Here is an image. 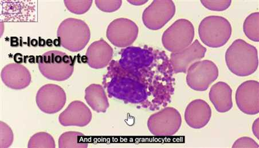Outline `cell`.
Segmentation results:
<instances>
[{
  "label": "cell",
  "instance_id": "e0dca14e",
  "mask_svg": "<svg viewBox=\"0 0 259 148\" xmlns=\"http://www.w3.org/2000/svg\"><path fill=\"white\" fill-rule=\"evenodd\" d=\"M209 99L219 113L228 112L233 107L232 90L226 82H219L211 87Z\"/></svg>",
  "mask_w": 259,
  "mask_h": 148
},
{
  "label": "cell",
  "instance_id": "484cf974",
  "mask_svg": "<svg viewBox=\"0 0 259 148\" xmlns=\"http://www.w3.org/2000/svg\"><path fill=\"white\" fill-rule=\"evenodd\" d=\"M232 147H255L258 148V143L251 137H241L234 142Z\"/></svg>",
  "mask_w": 259,
  "mask_h": 148
},
{
  "label": "cell",
  "instance_id": "2e32d148",
  "mask_svg": "<svg viewBox=\"0 0 259 148\" xmlns=\"http://www.w3.org/2000/svg\"><path fill=\"white\" fill-rule=\"evenodd\" d=\"M113 56V48L103 39L93 43L85 54L89 66L94 69L107 67L110 63Z\"/></svg>",
  "mask_w": 259,
  "mask_h": 148
},
{
  "label": "cell",
  "instance_id": "8fae6325",
  "mask_svg": "<svg viewBox=\"0 0 259 148\" xmlns=\"http://www.w3.org/2000/svg\"><path fill=\"white\" fill-rule=\"evenodd\" d=\"M236 102L240 111L245 115H255L259 113V83L247 81L241 84L236 93Z\"/></svg>",
  "mask_w": 259,
  "mask_h": 148
},
{
  "label": "cell",
  "instance_id": "52a82bcc",
  "mask_svg": "<svg viewBox=\"0 0 259 148\" xmlns=\"http://www.w3.org/2000/svg\"><path fill=\"white\" fill-rule=\"evenodd\" d=\"M219 73L218 67L212 61L200 60L188 68L187 83L194 90L204 91L218 79Z\"/></svg>",
  "mask_w": 259,
  "mask_h": 148
},
{
  "label": "cell",
  "instance_id": "4316f807",
  "mask_svg": "<svg viewBox=\"0 0 259 148\" xmlns=\"http://www.w3.org/2000/svg\"><path fill=\"white\" fill-rule=\"evenodd\" d=\"M258 123H259V119L257 118L255 121H254V123L252 125V132L258 140L259 139V132H258Z\"/></svg>",
  "mask_w": 259,
  "mask_h": 148
},
{
  "label": "cell",
  "instance_id": "9c48e42d",
  "mask_svg": "<svg viewBox=\"0 0 259 148\" xmlns=\"http://www.w3.org/2000/svg\"><path fill=\"white\" fill-rule=\"evenodd\" d=\"M176 11L174 2L154 1L145 9L142 21L149 29H160L174 17Z\"/></svg>",
  "mask_w": 259,
  "mask_h": 148
},
{
  "label": "cell",
  "instance_id": "603a6c76",
  "mask_svg": "<svg viewBox=\"0 0 259 148\" xmlns=\"http://www.w3.org/2000/svg\"><path fill=\"white\" fill-rule=\"evenodd\" d=\"M0 128H1L0 147L2 148L9 147L12 145L13 141H14V133L10 126L4 122L1 121L0 123Z\"/></svg>",
  "mask_w": 259,
  "mask_h": 148
},
{
  "label": "cell",
  "instance_id": "44dd1931",
  "mask_svg": "<svg viewBox=\"0 0 259 148\" xmlns=\"http://www.w3.org/2000/svg\"><path fill=\"white\" fill-rule=\"evenodd\" d=\"M28 147L54 148L56 147V144L54 139L51 134L46 132H38L30 138Z\"/></svg>",
  "mask_w": 259,
  "mask_h": 148
},
{
  "label": "cell",
  "instance_id": "cb8c5ba5",
  "mask_svg": "<svg viewBox=\"0 0 259 148\" xmlns=\"http://www.w3.org/2000/svg\"><path fill=\"white\" fill-rule=\"evenodd\" d=\"M203 6L213 11L222 12L226 11L231 5L232 2L228 1H201Z\"/></svg>",
  "mask_w": 259,
  "mask_h": 148
},
{
  "label": "cell",
  "instance_id": "d6986e66",
  "mask_svg": "<svg viewBox=\"0 0 259 148\" xmlns=\"http://www.w3.org/2000/svg\"><path fill=\"white\" fill-rule=\"evenodd\" d=\"M88 146L84 135L80 132H65L59 138V147L60 148L88 147Z\"/></svg>",
  "mask_w": 259,
  "mask_h": 148
},
{
  "label": "cell",
  "instance_id": "ffe728a7",
  "mask_svg": "<svg viewBox=\"0 0 259 148\" xmlns=\"http://www.w3.org/2000/svg\"><path fill=\"white\" fill-rule=\"evenodd\" d=\"M259 13L254 12L245 19L243 25L244 32L250 40L259 42Z\"/></svg>",
  "mask_w": 259,
  "mask_h": 148
},
{
  "label": "cell",
  "instance_id": "ac0fdd59",
  "mask_svg": "<svg viewBox=\"0 0 259 148\" xmlns=\"http://www.w3.org/2000/svg\"><path fill=\"white\" fill-rule=\"evenodd\" d=\"M85 99L90 107L98 113H105L109 107L105 91L100 85L89 86L85 90Z\"/></svg>",
  "mask_w": 259,
  "mask_h": 148
},
{
  "label": "cell",
  "instance_id": "d4e9b609",
  "mask_svg": "<svg viewBox=\"0 0 259 148\" xmlns=\"http://www.w3.org/2000/svg\"><path fill=\"white\" fill-rule=\"evenodd\" d=\"M97 7L101 11L113 12L119 10L122 4V1H96Z\"/></svg>",
  "mask_w": 259,
  "mask_h": 148
},
{
  "label": "cell",
  "instance_id": "4fadbf2b",
  "mask_svg": "<svg viewBox=\"0 0 259 148\" xmlns=\"http://www.w3.org/2000/svg\"><path fill=\"white\" fill-rule=\"evenodd\" d=\"M92 113L83 102H72L59 117L60 124L64 126H83L89 125L92 120Z\"/></svg>",
  "mask_w": 259,
  "mask_h": 148
},
{
  "label": "cell",
  "instance_id": "3957f363",
  "mask_svg": "<svg viewBox=\"0 0 259 148\" xmlns=\"http://www.w3.org/2000/svg\"><path fill=\"white\" fill-rule=\"evenodd\" d=\"M57 36L60 45L71 52H79L88 45L91 38L90 28L84 21L68 18L59 26Z\"/></svg>",
  "mask_w": 259,
  "mask_h": 148
},
{
  "label": "cell",
  "instance_id": "277c9868",
  "mask_svg": "<svg viewBox=\"0 0 259 148\" xmlns=\"http://www.w3.org/2000/svg\"><path fill=\"white\" fill-rule=\"evenodd\" d=\"M231 24L225 17L209 16L203 19L198 27V34L204 45L220 48L227 44L232 34Z\"/></svg>",
  "mask_w": 259,
  "mask_h": 148
},
{
  "label": "cell",
  "instance_id": "7c38bea8",
  "mask_svg": "<svg viewBox=\"0 0 259 148\" xmlns=\"http://www.w3.org/2000/svg\"><path fill=\"white\" fill-rule=\"evenodd\" d=\"M206 52V48L196 39L184 50L171 53L170 59L174 71L176 73H187L193 64L205 57Z\"/></svg>",
  "mask_w": 259,
  "mask_h": 148
},
{
  "label": "cell",
  "instance_id": "6da1fadb",
  "mask_svg": "<svg viewBox=\"0 0 259 148\" xmlns=\"http://www.w3.org/2000/svg\"><path fill=\"white\" fill-rule=\"evenodd\" d=\"M226 62L229 69L235 75L251 76L258 67L256 48L243 39H237L226 51Z\"/></svg>",
  "mask_w": 259,
  "mask_h": 148
},
{
  "label": "cell",
  "instance_id": "7402d4cb",
  "mask_svg": "<svg viewBox=\"0 0 259 148\" xmlns=\"http://www.w3.org/2000/svg\"><path fill=\"white\" fill-rule=\"evenodd\" d=\"M93 1H64L65 6L73 14L82 15L89 11Z\"/></svg>",
  "mask_w": 259,
  "mask_h": 148
},
{
  "label": "cell",
  "instance_id": "5bb4252c",
  "mask_svg": "<svg viewBox=\"0 0 259 148\" xmlns=\"http://www.w3.org/2000/svg\"><path fill=\"white\" fill-rule=\"evenodd\" d=\"M1 77L8 88L14 90L27 88L32 80L31 74L27 68L14 63L8 64L3 68Z\"/></svg>",
  "mask_w": 259,
  "mask_h": 148
},
{
  "label": "cell",
  "instance_id": "7a4b0ae2",
  "mask_svg": "<svg viewBox=\"0 0 259 148\" xmlns=\"http://www.w3.org/2000/svg\"><path fill=\"white\" fill-rule=\"evenodd\" d=\"M37 62L42 75L50 80H67L74 71V60L62 51L47 52L37 57Z\"/></svg>",
  "mask_w": 259,
  "mask_h": 148
},
{
  "label": "cell",
  "instance_id": "5b68a950",
  "mask_svg": "<svg viewBox=\"0 0 259 148\" xmlns=\"http://www.w3.org/2000/svg\"><path fill=\"white\" fill-rule=\"evenodd\" d=\"M194 34V27L191 21L179 19L164 32L162 37V45L168 51L176 53L192 44Z\"/></svg>",
  "mask_w": 259,
  "mask_h": 148
},
{
  "label": "cell",
  "instance_id": "83f0119b",
  "mask_svg": "<svg viewBox=\"0 0 259 148\" xmlns=\"http://www.w3.org/2000/svg\"><path fill=\"white\" fill-rule=\"evenodd\" d=\"M128 2L133 6H140L148 3V1H128Z\"/></svg>",
  "mask_w": 259,
  "mask_h": 148
},
{
  "label": "cell",
  "instance_id": "ba28073f",
  "mask_svg": "<svg viewBox=\"0 0 259 148\" xmlns=\"http://www.w3.org/2000/svg\"><path fill=\"white\" fill-rule=\"evenodd\" d=\"M139 33L137 25L131 20L116 19L108 26L106 36L112 44L119 48L127 47L136 41Z\"/></svg>",
  "mask_w": 259,
  "mask_h": 148
},
{
  "label": "cell",
  "instance_id": "9a60e30c",
  "mask_svg": "<svg viewBox=\"0 0 259 148\" xmlns=\"http://www.w3.org/2000/svg\"><path fill=\"white\" fill-rule=\"evenodd\" d=\"M211 110L209 104L204 100L198 99L190 103L185 112V120L190 127L202 129L209 123Z\"/></svg>",
  "mask_w": 259,
  "mask_h": 148
},
{
  "label": "cell",
  "instance_id": "30bf717a",
  "mask_svg": "<svg viewBox=\"0 0 259 148\" xmlns=\"http://www.w3.org/2000/svg\"><path fill=\"white\" fill-rule=\"evenodd\" d=\"M66 94L59 85L42 86L36 94V102L40 110L46 114H55L61 110L66 104Z\"/></svg>",
  "mask_w": 259,
  "mask_h": 148
},
{
  "label": "cell",
  "instance_id": "8992f818",
  "mask_svg": "<svg viewBox=\"0 0 259 148\" xmlns=\"http://www.w3.org/2000/svg\"><path fill=\"white\" fill-rule=\"evenodd\" d=\"M182 124L180 112L174 107H166L151 116L148 126L151 133L156 136H171L178 132Z\"/></svg>",
  "mask_w": 259,
  "mask_h": 148
}]
</instances>
